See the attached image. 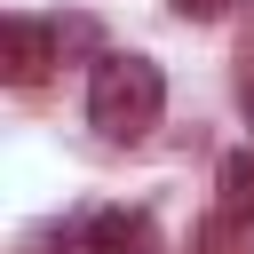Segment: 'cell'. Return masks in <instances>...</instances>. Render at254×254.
I'll return each instance as SVG.
<instances>
[{
    "label": "cell",
    "instance_id": "obj_2",
    "mask_svg": "<svg viewBox=\"0 0 254 254\" xmlns=\"http://www.w3.org/2000/svg\"><path fill=\"white\" fill-rule=\"evenodd\" d=\"M64 254H159V230L143 206H87L64 222Z\"/></svg>",
    "mask_w": 254,
    "mask_h": 254
},
{
    "label": "cell",
    "instance_id": "obj_6",
    "mask_svg": "<svg viewBox=\"0 0 254 254\" xmlns=\"http://www.w3.org/2000/svg\"><path fill=\"white\" fill-rule=\"evenodd\" d=\"M175 16H183V24H222L230 0H175Z\"/></svg>",
    "mask_w": 254,
    "mask_h": 254
},
{
    "label": "cell",
    "instance_id": "obj_4",
    "mask_svg": "<svg viewBox=\"0 0 254 254\" xmlns=\"http://www.w3.org/2000/svg\"><path fill=\"white\" fill-rule=\"evenodd\" d=\"M214 183H222V214H238V222H254V143H238V151H222V167H214Z\"/></svg>",
    "mask_w": 254,
    "mask_h": 254
},
{
    "label": "cell",
    "instance_id": "obj_3",
    "mask_svg": "<svg viewBox=\"0 0 254 254\" xmlns=\"http://www.w3.org/2000/svg\"><path fill=\"white\" fill-rule=\"evenodd\" d=\"M0 56H8V79H16V87H40V79H48V64L64 56V40H56V24L8 16V24H0Z\"/></svg>",
    "mask_w": 254,
    "mask_h": 254
},
{
    "label": "cell",
    "instance_id": "obj_7",
    "mask_svg": "<svg viewBox=\"0 0 254 254\" xmlns=\"http://www.w3.org/2000/svg\"><path fill=\"white\" fill-rule=\"evenodd\" d=\"M246 119H254V79H246Z\"/></svg>",
    "mask_w": 254,
    "mask_h": 254
},
{
    "label": "cell",
    "instance_id": "obj_1",
    "mask_svg": "<svg viewBox=\"0 0 254 254\" xmlns=\"http://www.w3.org/2000/svg\"><path fill=\"white\" fill-rule=\"evenodd\" d=\"M159 103H167V79L151 56H103L95 79H87V119L111 135V143H135L159 127Z\"/></svg>",
    "mask_w": 254,
    "mask_h": 254
},
{
    "label": "cell",
    "instance_id": "obj_5",
    "mask_svg": "<svg viewBox=\"0 0 254 254\" xmlns=\"http://www.w3.org/2000/svg\"><path fill=\"white\" fill-rule=\"evenodd\" d=\"M238 246H246V222H238V214L198 222V254H238Z\"/></svg>",
    "mask_w": 254,
    "mask_h": 254
}]
</instances>
